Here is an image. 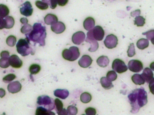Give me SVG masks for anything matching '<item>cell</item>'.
<instances>
[{
  "mask_svg": "<svg viewBox=\"0 0 154 115\" xmlns=\"http://www.w3.org/2000/svg\"><path fill=\"white\" fill-rule=\"evenodd\" d=\"M129 102L131 107V112L137 113L140 109L147 103V94L143 88L135 89L128 95Z\"/></svg>",
  "mask_w": 154,
  "mask_h": 115,
  "instance_id": "1",
  "label": "cell"
},
{
  "mask_svg": "<svg viewBox=\"0 0 154 115\" xmlns=\"http://www.w3.org/2000/svg\"><path fill=\"white\" fill-rule=\"evenodd\" d=\"M47 33L46 27L42 23L36 22L34 24L33 29L29 33L26 34V38L35 44H38L41 46L45 45Z\"/></svg>",
  "mask_w": 154,
  "mask_h": 115,
  "instance_id": "2",
  "label": "cell"
},
{
  "mask_svg": "<svg viewBox=\"0 0 154 115\" xmlns=\"http://www.w3.org/2000/svg\"><path fill=\"white\" fill-rule=\"evenodd\" d=\"M31 45V43L26 38L20 39L17 44V51L22 56H26L29 54L34 55L35 51Z\"/></svg>",
  "mask_w": 154,
  "mask_h": 115,
  "instance_id": "3",
  "label": "cell"
},
{
  "mask_svg": "<svg viewBox=\"0 0 154 115\" xmlns=\"http://www.w3.org/2000/svg\"><path fill=\"white\" fill-rule=\"evenodd\" d=\"M62 55L64 59L69 61H74L78 59L80 55V51L78 47L72 46L69 49L63 50Z\"/></svg>",
  "mask_w": 154,
  "mask_h": 115,
  "instance_id": "4",
  "label": "cell"
},
{
  "mask_svg": "<svg viewBox=\"0 0 154 115\" xmlns=\"http://www.w3.org/2000/svg\"><path fill=\"white\" fill-rule=\"evenodd\" d=\"M47 95L39 96L37 99V103L39 105H44L49 110H52L55 108L54 101Z\"/></svg>",
  "mask_w": 154,
  "mask_h": 115,
  "instance_id": "5",
  "label": "cell"
},
{
  "mask_svg": "<svg viewBox=\"0 0 154 115\" xmlns=\"http://www.w3.org/2000/svg\"><path fill=\"white\" fill-rule=\"evenodd\" d=\"M112 68L114 71L121 74L125 72L128 70L125 63L120 59H115L112 62Z\"/></svg>",
  "mask_w": 154,
  "mask_h": 115,
  "instance_id": "6",
  "label": "cell"
},
{
  "mask_svg": "<svg viewBox=\"0 0 154 115\" xmlns=\"http://www.w3.org/2000/svg\"><path fill=\"white\" fill-rule=\"evenodd\" d=\"M85 41L90 43L91 45V47L89 49V51L91 52H94L96 51L99 48V44L97 42V40L94 39L93 36L92 30L89 31L87 33V38L85 40Z\"/></svg>",
  "mask_w": 154,
  "mask_h": 115,
  "instance_id": "7",
  "label": "cell"
},
{
  "mask_svg": "<svg viewBox=\"0 0 154 115\" xmlns=\"http://www.w3.org/2000/svg\"><path fill=\"white\" fill-rule=\"evenodd\" d=\"M1 18L0 29H11L13 28L15 24V20L11 16H7L5 18Z\"/></svg>",
  "mask_w": 154,
  "mask_h": 115,
  "instance_id": "8",
  "label": "cell"
},
{
  "mask_svg": "<svg viewBox=\"0 0 154 115\" xmlns=\"http://www.w3.org/2000/svg\"><path fill=\"white\" fill-rule=\"evenodd\" d=\"M104 44L105 46L109 49L114 48L118 44V38L113 34L108 35L104 40Z\"/></svg>",
  "mask_w": 154,
  "mask_h": 115,
  "instance_id": "9",
  "label": "cell"
},
{
  "mask_svg": "<svg viewBox=\"0 0 154 115\" xmlns=\"http://www.w3.org/2000/svg\"><path fill=\"white\" fill-rule=\"evenodd\" d=\"M128 69L133 72H139L143 68L142 63L138 60H131L128 63Z\"/></svg>",
  "mask_w": 154,
  "mask_h": 115,
  "instance_id": "10",
  "label": "cell"
},
{
  "mask_svg": "<svg viewBox=\"0 0 154 115\" xmlns=\"http://www.w3.org/2000/svg\"><path fill=\"white\" fill-rule=\"evenodd\" d=\"M20 12L21 14L26 17L31 16L33 13V9L31 3L26 1L20 6Z\"/></svg>",
  "mask_w": 154,
  "mask_h": 115,
  "instance_id": "11",
  "label": "cell"
},
{
  "mask_svg": "<svg viewBox=\"0 0 154 115\" xmlns=\"http://www.w3.org/2000/svg\"><path fill=\"white\" fill-rule=\"evenodd\" d=\"M0 66L2 68H7L10 66V53L8 51H3L1 54Z\"/></svg>",
  "mask_w": 154,
  "mask_h": 115,
  "instance_id": "12",
  "label": "cell"
},
{
  "mask_svg": "<svg viewBox=\"0 0 154 115\" xmlns=\"http://www.w3.org/2000/svg\"><path fill=\"white\" fill-rule=\"evenodd\" d=\"M92 30L93 36L96 40L101 41L103 39L104 36V31L102 27L96 26Z\"/></svg>",
  "mask_w": 154,
  "mask_h": 115,
  "instance_id": "13",
  "label": "cell"
},
{
  "mask_svg": "<svg viewBox=\"0 0 154 115\" xmlns=\"http://www.w3.org/2000/svg\"><path fill=\"white\" fill-rule=\"evenodd\" d=\"M85 38V35L84 32L82 31H77L73 35L72 41L74 44L79 45L84 42Z\"/></svg>",
  "mask_w": 154,
  "mask_h": 115,
  "instance_id": "14",
  "label": "cell"
},
{
  "mask_svg": "<svg viewBox=\"0 0 154 115\" xmlns=\"http://www.w3.org/2000/svg\"><path fill=\"white\" fill-rule=\"evenodd\" d=\"M9 63L13 68H20L23 65L22 60L17 55H12L10 57Z\"/></svg>",
  "mask_w": 154,
  "mask_h": 115,
  "instance_id": "15",
  "label": "cell"
},
{
  "mask_svg": "<svg viewBox=\"0 0 154 115\" xmlns=\"http://www.w3.org/2000/svg\"><path fill=\"white\" fill-rule=\"evenodd\" d=\"M22 85L18 81L11 83L8 86V90L11 93H16L21 90Z\"/></svg>",
  "mask_w": 154,
  "mask_h": 115,
  "instance_id": "16",
  "label": "cell"
},
{
  "mask_svg": "<svg viewBox=\"0 0 154 115\" xmlns=\"http://www.w3.org/2000/svg\"><path fill=\"white\" fill-rule=\"evenodd\" d=\"M93 60L88 55H84L78 61V64L83 68H87L91 64Z\"/></svg>",
  "mask_w": 154,
  "mask_h": 115,
  "instance_id": "17",
  "label": "cell"
},
{
  "mask_svg": "<svg viewBox=\"0 0 154 115\" xmlns=\"http://www.w3.org/2000/svg\"><path fill=\"white\" fill-rule=\"evenodd\" d=\"M51 28L52 31L56 34H61L66 30L65 25L62 22H57L55 24L52 25Z\"/></svg>",
  "mask_w": 154,
  "mask_h": 115,
  "instance_id": "18",
  "label": "cell"
},
{
  "mask_svg": "<svg viewBox=\"0 0 154 115\" xmlns=\"http://www.w3.org/2000/svg\"><path fill=\"white\" fill-rule=\"evenodd\" d=\"M145 82L147 83H149V82L153 79L154 74L152 70L148 67H146L143 70V72L141 74Z\"/></svg>",
  "mask_w": 154,
  "mask_h": 115,
  "instance_id": "19",
  "label": "cell"
},
{
  "mask_svg": "<svg viewBox=\"0 0 154 115\" xmlns=\"http://www.w3.org/2000/svg\"><path fill=\"white\" fill-rule=\"evenodd\" d=\"M95 25V21L92 17H88L86 18L83 22V26L86 30L90 31L94 28Z\"/></svg>",
  "mask_w": 154,
  "mask_h": 115,
  "instance_id": "20",
  "label": "cell"
},
{
  "mask_svg": "<svg viewBox=\"0 0 154 115\" xmlns=\"http://www.w3.org/2000/svg\"><path fill=\"white\" fill-rule=\"evenodd\" d=\"M54 95L62 99H65L69 96V92L65 89H57L54 91Z\"/></svg>",
  "mask_w": 154,
  "mask_h": 115,
  "instance_id": "21",
  "label": "cell"
},
{
  "mask_svg": "<svg viewBox=\"0 0 154 115\" xmlns=\"http://www.w3.org/2000/svg\"><path fill=\"white\" fill-rule=\"evenodd\" d=\"M45 22L47 25H53L58 22V18L54 14L49 13L45 17Z\"/></svg>",
  "mask_w": 154,
  "mask_h": 115,
  "instance_id": "22",
  "label": "cell"
},
{
  "mask_svg": "<svg viewBox=\"0 0 154 115\" xmlns=\"http://www.w3.org/2000/svg\"><path fill=\"white\" fill-rule=\"evenodd\" d=\"M97 63L99 66L105 67L109 65V60L108 57L106 56H101L97 59Z\"/></svg>",
  "mask_w": 154,
  "mask_h": 115,
  "instance_id": "23",
  "label": "cell"
},
{
  "mask_svg": "<svg viewBox=\"0 0 154 115\" xmlns=\"http://www.w3.org/2000/svg\"><path fill=\"white\" fill-rule=\"evenodd\" d=\"M131 80L135 84L137 85H142L145 84V81L141 75L136 74L131 77Z\"/></svg>",
  "mask_w": 154,
  "mask_h": 115,
  "instance_id": "24",
  "label": "cell"
},
{
  "mask_svg": "<svg viewBox=\"0 0 154 115\" xmlns=\"http://www.w3.org/2000/svg\"><path fill=\"white\" fill-rule=\"evenodd\" d=\"M100 83L102 86L105 90H109L113 87L112 81H109L107 77H102L100 79Z\"/></svg>",
  "mask_w": 154,
  "mask_h": 115,
  "instance_id": "25",
  "label": "cell"
},
{
  "mask_svg": "<svg viewBox=\"0 0 154 115\" xmlns=\"http://www.w3.org/2000/svg\"><path fill=\"white\" fill-rule=\"evenodd\" d=\"M36 115H55L54 112L43 107H38L36 110Z\"/></svg>",
  "mask_w": 154,
  "mask_h": 115,
  "instance_id": "26",
  "label": "cell"
},
{
  "mask_svg": "<svg viewBox=\"0 0 154 115\" xmlns=\"http://www.w3.org/2000/svg\"><path fill=\"white\" fill-rule=\"evenodd\" d=\"M149 45V42L148 40L144 38L140 39L139 40H138L137 43V46L138 48L141 50L147 48Z\"/></svg>",
  "mask_w": 154,
  "mask_h": 115,
  "instance_id": "27",
  "label": "cell"
},
{
  "mask_svg": "<svg viewBox=\"0 0 154 115\" xmlns=\"http://www.w3.org/2000/svg\"><path fill=\"white\" fill-rule=\"evenodd\" d=\"M10 11L8 6L3 4H0V18H5L9 14Z\"/></svg>",
  "mask_w": 154,
  "mask_h": 115,
  "instance_id": "28",
  "label": "cell"
},
{
  "mask_svg": "<svg viewBox=\"0 0 154 115\" xmlns=\"http://www.w3.org/2000/svg\"><path fill=\"white\" fill-rule=\"evenodd\" d=\"M92 96L89 93L85 92L81 95V101L84 103H89L91 100Z\"/></svg>",
  "mask_w": 154,
  "mask_h": 115,
  "instance_id": "29",
  "label": "cell"
},
{
  "mask_svg": "<svg viewBox=\"0 0 154 115\" xmlns=\"http://www.w3.org/2000/svg\"><path fill=\"white\" fill-rule=\"evenodd\" d=\"M41 70V66L39 65L33 64L30 66L29 71L31 75H35L38 73Z\"/></svg>",
  "mask_w": 154,
  "mask_h": 115,
  "instance_id": "30",
  "label": "cell"
},
{
  "mask_svg": "<svg viewBox=\"0 0 154 115\" xmlns=\"http://www.w3.org/2000/svg\"><path fill=\"white\" fill-rule=\"evenodd\" d=\"M134 24L137 27H142L145 24V19L142 16H138L135 18Z\"/></svg>",
  "mask_w": 154,
  "mask_h": 115,
  "instance_id": "31",
  "label": "cell"
},
{
  "mask_svg": "<svg viewBox=\"0 0 154 115\" xmlns=\"http://www.w3.org/2000/svg\"><path fill=\"white\" fill-rule=\"evenodd\" d=\"M35 5L38 9L41 10H46L48 8V3L43 1H36L35 2Z\"/></svg>",
  "mask_w": 154,
  "mask_h": 115,
  "instance_id": "32",
  "label": "cell"
},
{
  "mask_svg": "<svg viewBox=\"0 0 154 115\" xmlns=\"http://www.w3.org/2000/svg\"><path fill=\"white\" fill-rule=\"evenodd\" d=\"M6 42H7V45L9 46H14L17 43V38L15 36L11 35V36H9L7 38Z\"/></svg>",
  "mask_w": 154,
  "mask_h": 115,
  "instance_id": "33",
  "label": "cell"
},
{
  "mask_svg": "<svg viewBox=\"0 0 154 115\" xmlns=\"http://www.w3.org/2000/svg\"><path fill=\"white\" fill-rule=\"evenodd\" d=\"M56 110L57 114L61 111L63 108V102L58 99H56L54 100Z\"/></svg>",
  "mask_w": 154,
  "mask_h": 115,
  "instance_id": "34",
  "label": "cell"
},
{
  "mask_svg": "<svg viewBox=\"0 0 154 115\" xmlns=\"http://www.w3.org/2000/svg\"><path fill=\"white\" fill-rule=\"evenodd\" d=\"M32 29H33V27L30 24L27 23V24H24L21 28L20 31L23 34H25L26 35L31 32Z\"/></svg>",
  "mask_w": 154,
  "mask_h": 115,
  "instance_id": "35",
  "label": "cell"
},
{
  "mask_svg": "<svg viewBox=\"0 0 154 115\" xmlns=\"http://www.w3.org/2000/svg\"><path fill=\"white\" fill-rule=\"evenodd\" d=\"M118 75L117 73L114 71H110L108 72L106 75V77L107 79L110 81H115L117 79Z\"/></svg>",
  "mask_w": 154,
  "mask_h": 115,
  "instance_id": "36",
  "label": "cell"
},
{
  "mask_svg": "<svg viewBox=\"0 0 154 115\" xmlns=\"http://www.w3.org/2000/svg\"><path fill=\"white\" fill-rule=\"evenodd\" d=\"M67 114L69 115H75L77 114L78 109L75 106L71 105L67 109Z\"/></svg>",
  "mask_w": 154,
  "mask_h": 115,
  "instance_id": "37",
  "label": "cell"
},
{
  "mask_svg": "<svg viewBox=\"0 0 154 115\" xmlns=\"http://www.w3.org/2000/svg\"><path fill=\"white\" fill-rule=\"evenodd\" d=\"M127 52H128V56L129 57H132L135 55L136 52H135V46L133 43H131L130 45Z\"/></svg>",
  "mask_w": 154,
  "mask_h": 115,
  "instance_id": "38",
  "label": "cell"
},
{
  "mask_svg": "<svg viewBox=\"0 0 154 115\" xmlns=\"http://www.w3.org/2000/svg\"><path fill=\"white\" fill-rule=\"evenodd\" d=\"M16 78V75L14 74H9L3 78V81L6 83H8L12 81Z\"/></svg>",
  "mask_w": 154,
  "mask_h": 115,
  "instance_id": "39",
  "label": "cell"
},
{
  "mask_svg": "<svg viewBox=\"0 0 154 115\" xmlns=\"http://www.w3.org/2000/svg\"><path fill=\"white\" fill-rule=\"evenodd\" d=\"M142 35H145L148 40H151L154 38V30L149 31L142 33Z\"/></svg>",
  "mask_w": 154,
  "mask_h": 115,
  "instance_id": "40",
  "label": "cell"
},
{
  "mask_svg": "<svg viewBox=\"0 0 154 115\" xmlns=\"http://www.w3.org/2000/svg\"><path fill=\"white\" fill-rule=\"evenodd\" d=\"M85 112L87 115H95L96 114V111L94 108H88L85 109Z\"/></svg>",
  "mask_w": 154,
  "mask_h": 115,
  "instance_id": "41",
  "label": "cell"
},
{
  "mask_svg": "<svg viewBox=\"0 0 154 115\" xmlns=\"http://www.w3.org/2000/svg\"><path fill=\"white\" fill-rule=\"evenodd\" d=\"M48 3L52 9H55L57 6V0H48Z\"/></svg>",
  "mask_w": 154,
  "mask_h": 115,
  "instance_id": "42",
  "label": "cell"
},
{
  "mask_svg": "<svg viewBox=\"0 0 154 115\" xmlns=\"http://www.w3.org/2000/svg\"><path fill=\"white\" fill-rule=\"evenodd\" d=\"M149 87L150 92L154 95V78L149 82Z\"/></svg>",
  "mask_w": 154,
  "mask_h": 115,
  "instance_id": "43",
  "label": "cell"
},
{
  "mask_svg": "<svg viewBox=\"0 0 154 115\" xmlns=\"http://www.w3.org/2000/svg\"><path fill=\"white\" fill-rule=\"evenodd\" d=\"M69 0H57V4L60 6H64L66 5Z\"/></svg>",
  "mask_w": 154,
  "mask_h": 115,
  "instance_id": "44",
  "label": "cell"
},
{
  "mask_svg": "<svg viewBox=\"0 0 154 115\" xmlns=\"http://www.w3.org/2000/svg\"><path fill=\"white\" fill-rule=\"evenodd\" d=\"M140 10H138L131 12V16H132V17H135V16H136L140 15Z\"/></svg>",
  "mask_w": 154,
  "mask_h": 115,
  "instance_id": "45",
  "label": "cell"
},
{
  "mask_svg": "<svg viewBox=\"0 0 154 115\" xmlns=\"http://www.w3.org/2000/svg\"><path fill=\"white\" fill-rule=\"evenodd\" d=\"M20 21L23 24H27L28 22V20L26 18H22L20 19Z\"/></svg>",
  "mask_w": 154,
  "mask_h": 115,
  "instance_id": "46",
  "label": "cell"
},
{
  "mask_svg": "<svg viewBox=\"0 0 154 115\" xmlns=\"http://www.w3.org/2000/svg\"><path fill=\"white\" fill-rule=\"evenodd\" d=\"M58 115H68L67 114V110L65 109H63L61 111L59 112L58 113Z\"/></svg>",
  "mask_w": 154,
  "mask_h": 115,
  "instance_id": "47",
  "label": "cell"
},
{
  "mask_svg": "<svg viewBox=\"0 0 154 115\" xmlns=\"http://www.w3.org/2000/svg\"><path fill=\"white\" fill-rule=\"evenodd\" d=\"M0 93H1V98H3L6 94V92H5V90L2 89V88L0 89Z\"/></svg>",
  "mask_w": 154,
  "mask_h": 115,
  "instance_id": "48",
  "label": "cell"
},
{
  "mask_svg": "<svg viewBox=\"0 0 154 115\" xmlns=\"http://www.w3.org/2000/svg\"><path fill=\"white\" fill-rule=\"evenodd\" d=\"M149 66H150V69L154 71V62H152V63L150 64Z\"/></svg>",
  "mask_w": 154,
  "mask_h": 115,
  "instance_id": "49",
  "label": "cell"
},
{
  "mask_svg": "<svg viewBox=\"0 0 154 115\" xmlns=\"http://www.w3.org/2000/svg\"><path fill=\"white\" fill-rule=\"evenodd\" d=\"M150 40H151V43H152V44L154 45V38L152 39H151Z\"/></svg>",
  "mask_w": 154,
  "mask_h": 115,
  "instance_id": "50",
  "label": "cell"
},
{
  "mask_svg": "<svg viewBox=\"0 0 154 115\" xmlns=\"http://www.w3.org/2000/svg\"><path fill=\"white\" fill-rule=\"evenodd\" d=\"M43 1L45 2H48V0H42Z\"/></svg>",
  "mask_w": 154,
  "mask_h": 115,
  "instance_id": "51",
  "label": "cell"
}]
</instances>
